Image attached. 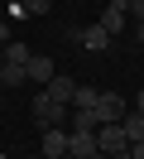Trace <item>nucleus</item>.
Returning <instances> with one entry per match:
<instances>
[{
    "instance_id": "obj_8",
    "label": "nucleus",
    "mask_w": 144,
    "mask_h": 159,
    "mask_svg": "<svg viewBox=\"0 0 144 159\" xmlns=\"http://www.w3.org/2000/svg\"><path fill=\"white\" fill-rule=\"evenodd\" d=\"M43 92H48V97H53V101H63V106H67V101H72V97H77V82H72V77H63V72H58V77H53V82H48V87H43Z\"/></svg>"
},
{
    "instance_id": "obj_1",
    "label": "nucleus",
    "mask_w": 144,
    "mask_h": 159,
    "mask_svg": "<svg viewBox=\"0 0 144 159\" xmlns=\"http://www.w3.org/2000/svg\"><path fill=\"white\" fill-rule=\"evenodd\" d=\"M34 120H38L43 130H53V125H63V120H67V106H63V101H53L48 92H38V97H34Z\"/></svg>"
},
{
    "instance_id": "obj_15",
    "label": "nucleus",
    "mask_w": 144,
    "mask_h": 159,
    "mask_svg": "<svg viewBox=\"0 0 144 159\" xmlns=\"http://www.w3.org/2000/svg\"><path fill=\"white\" fill-rule=\"evenodd\" d=\"M24 10H29V15H48V10H53V0H24Z\"/></svg>"
},
{
    "instance_id": "obj_6",
    "label": "nucleus",
    "mask_w": 144,
    "mask_h": 159,
    "mask_svg": "<svg viewBox=\"0 0 144 159\" xmlns=\"http://www.w3.org/2000/svg\"><path fill=\"white\" fill-rule=\"evenodd\" d=\"M38 154H43V159H63V154H67V130H63V125L43 130V145H38Z\"/></svg>"
},
{
    "instance_id": "obj_18",
    "label": "nucleus",
    "mask_w": 144,
    "mask_h": 159,
    "mask_svg": "<svg viewBox=\"0 0 144 159\" xmlns=\"http://www.w3.org/2000/svg\"><path fill=\"white\" fill-rule=\"evenodd\" d=\"M130 159H144V140H134V145H130Z\"/></svg>"
},
{
    "instance_id": "obj_21",
    "label": "nucleus",
    "mask_w": 144,
    "mask_h": 159,
    "mask_svg": "<svg viewBox=\"0 0 144 159\" xmlns=\"http://www.w3.org/2000/svg\"><path fill=\"white\" fill-rule=\"evenodd\" d=\"M134 39H139V43H144V24H134Z\"/></svg>"
},
{
    "instance_id": "obj_23",
    "label": "nucleus",
    "mask_w": 144,
    "mask_h": 159,
    "mask_svg": "<svg viewBox=\"0 0 144 159\" xmlns=\"http://www.w3.org/2000/svg\"><path fill=\"white\" fill-rule=\"evenodd\" d=\"M111 159H130V154H111Z\"/></svg>"
},
{
    "instance_id": "obj_19",
    "label": "nucleus",
    "mask_w": 144,
    "mask_h": 159,
    "mask_svg": "<svg viewBox=\"0 0 144 159\" xmlns=\"http://www.w3.org/2000/svg\"><path fill=\"white\" fill-rule=\"evenodd\" d=\"M106 5H115V10H125V15H130V5H134V0H106Z\"/></svg>"
},
{
    "instance_id": "obj_11",
    "label": "nucleus",
    "mask_w": 144,
    "mask_h": 159,
    "mask_svg": "<svg viewBox=\"0 0 144 159\" xmlns=\"http://www.w3.org/2000/svg\"><path fill=\"white\" fill-rule=\"evenodd\" d=\"M29 72L19 68V63H0V87H24Z\"/></svg>"
},
{
    "instance_id": "obj_13",
    "label": "nucleus",
    "mask_w": 144,
    "mask_h": 159,
    "mask_svg": "<svg viewBox=\"0 0 144 159\" xmlns=\"http://www.w3.org/2000/svg\"><path fill=\"white\" fill-rule=\"evenodd\" d=\"M101 29H106V34L115 39V34L125 29V10H115V5H106V10H101Z\"/></svg>"
},
{
    "instance_id": "obj_7",
    "label": "nucleus",
    "mask_w": 144,
    "mask_h": 159,
    "mask_svg": "<svg viewBox=\"0 0 144 159\" xmlns=\"http://www.w3.org/2000/svg\"><path fill=\"white\" fill-rule=\"evenodd\" d=\"M24 72H29V82H43V87H48V82L58 77V68H53V58H43V53H34Z\"/></svg>"
},
{
    "instance_id": "obj_3",
    "label": "nucleus",
    "mask_w": 144,
    "mask_h": 159,
    "mask_svg": "<svg viewBox=\"0 0 144 159\" xmlns=\"http://www.w3.org/2000/svg\"><path fill=\"white\" fill-rule=\"evenodd\" d=\"M125 111H130V106H125V97H120V92H101V101H96V116H101V125H120V120H125Z\"/></svg>"
},
{
    "instance_id": "obj_22",
    "label": "nucleus",
    "mask_w": 144,
    "mask_h": 159,
    "mask_svg": "<svg viewBox=\"0 0 144 159\" xmlns=\"http://www.w3.org/2000/svg\"><path fill=\"white\" fill-rule=\"evenodd\" d=\"M86 159H106V154H101V149H96V154H86Z\"/></svg>"
},
{
    "instance_id": "obj_26",
    "label": "nucleus",
    "mask_w": 144,
    "mask_h": 159,
    "mask_svg": "<svg viewBox=\"0 0 144 159\" xmlns=\"http://www.w3.org/2000/svg\"><path fill=\"white\" fill-rule=\"evenodd\" d=\"M34 159H43V154H34Z\"/></svg>"
},
{
    "instance_id": "obj_24",
    "label": "nucleus",
    "mask_w": 144,
    "mask_h": 159,
    "mask_svg": "<svg viewBox=\"0 0 144 159\" xmlns=\"http://www.w3.org/2000/svg\"><path fill=\"white\" fill-rule=\"evenodd\" d=\"M0 97H5V87H0Z\"/></svg>"
},
{
    "instance_id": "obj_9",
    "label": "nucleus",
    "mask_w": 144,
    "mask_h": 159,
    "mask_svg": "<svg viewBox=\"0 0 144 159\" xmlns=\"http://www.w3.org/2000/svg\"><path fill=\"white\" fill-rule=\"evenodd\" d=\"M29 58H34L29 43H15V39H10L5 48H0V63H19V68H29Z\"/></svg>"
},
{
    "instance_id": "obj_12",
    "label": "nucleus",
    "mask_w": 144,
    "mask_h": 159,
    "mask_svg": "<svg viewBox=\"0 0 144 159\" xmlns=\"http://www.w3.org/2000/svg\"><path fill=\"white\" fill-rule=\"evenodd\" d=\"M120 130L130 135V145L134 140H144V111H125V120H120Z\"/></svg>"
},
{
    "instance_id": "obj_16",
    "label": "nucleus",
    "mask_w": 144,
    "mask_h": 159,
    "mask_svg": "<svg viewBox=\"0 0 144 159\" xmlns=\"http://www.w3.org/2000/svg\"><path fill=\"white\" fill-rule=\"evenodd\" d=\"M10 43V20H0V48Z\"/></svg>"
},
{
    "instance_id": "obj_27",
    "label": "nucleus",
    "mask_w": 144,
    "mask_h": 159,
    "mask_svg": "<svg viewBox=\"0 0 144 159\" xmlns=\"http://www.w3.org/2000/svg\"><path fill=\"white\" fill-rule=\"evenodd\" d=\"M0 159H5V154H0Z\"/></svg>"
},
{
    "instance_id": "obj_2",
    "label": "nucleus",
    "mask_w": 144,
    "mask_h": 159,
    "mask_svg": "<svg viewBox=\"0 0 144 159\" xmlns=\"http://www.w3.org/2000/svg\"><path fill=\"white\" fill-rule=\"evenodd\" d=\"M96 149H101L106 159H111V154H130V135H125L120 125H101V130H96Z\"/></svg>"
},
{
    "instance_id": "obj_14",
    "label": "nucleus",
    "mask_w": 144,
    "mask_h": 159,
    "mask_svg": "<svg viewBox=\"0 0 144 159\" xmlns=\"http://www.w3.org/2000/svg\"><path fill=\"white\" fill-rule=\"evenodd\" d=\"M67 130H101V116H96V111H72Z\"/></svg>"
},
{
    "instance_id": "obj_25",
    "label": "nucleus",
    "mask_w": 144,
    "mask_h": 159,
    "mask_svg": "<svg viewBox=\"0 0 144 159\" xmlns=\"http://www.w3.org/2000/svg\"><path fill=\"white\" fill-rule=\"evenodd\" d=\"M63 159H72V154H63Z\"/></svg>"
},
{
    "instance_id": "obj_10",
    "label": "nucleus",
    "mask_w": 144,
    "mask_h": 159,
    "mask_svg": "<svg viewBox=\"0 0 144 159\" xmlns=\"http://www.w3.org/2000/svg\"><path fill=\"white\" fill-rule=\"evenodd\" d=\"M96 101H101V92L86 87V82H77V97H72V111H96Z\"/></svg>"
},
{
    "instance_id": "obj_17",
    "label": "nucleus",
    "mask_w": 144,
    "mask_h": 159,
    "mask_svg": "<svg viewBox=\"0 0 144 159\" xmlns=\"http://www.w3.org/2000/svg\"><path fill=\"white\" fill-rule=\"evenodd\" d=\"M130 15H134V20L144 24V0H134V5H130Z\"/></svg>"
},
{
    "instance_id": "obj_5",
    "label": "nucleus",
    "mask_w": 144,
    "mask_h": 159,
    "mask_svg": "<svg viewBox=\"0 0 144 159\" xmlns=\"http://www.w3.org/2000/svg\"><path fill=\"white\" fill-rule=\"evenodd\" d=\"M72 39L82 43V48H91V53H111V34H106L101 24H91V29H77Z\"/></svg>"
},
{
    "instance_id": "obj_4",
    "label": "nucleus",
    "mask_w": 144,
    "mask_h": 159,
    "mask_svg": "<svg viewBox=\"0 0 144 159\" xmlns=\"http://www.w3.org/2000/svg\"><path fill=\"white\" fill-rule=\"evenodd\" d=\"M67 154H72V159L96 154V130H67Z\"/></svg>"
},
{
    "instance_id": "obj_20",
    "label": "nucleus",
    "mask_w": 144,
    "mask_h": 159,
    "mask_svg": "<svg viewBox=\"0 0 144 159\" xmlns=\"http://www.w3.org/2000/svg\"><path fill=\"white\" fill-rule=\"evenodd\" d=\"M134 111H144V87H139V97H134Z\"/></svg>"
}]
</instances>
